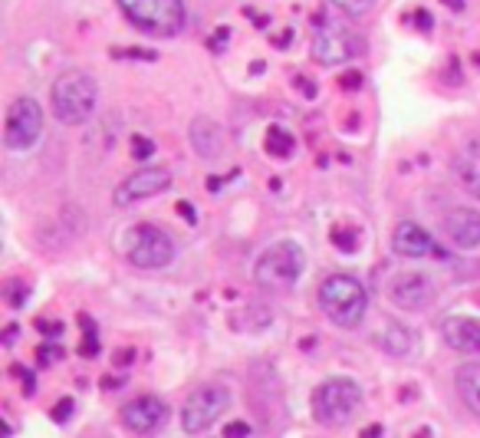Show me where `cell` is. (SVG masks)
<instances>
[{"mask_svg":"<svg viewBox=\"0 0 480 438\" xmlns=\"http://www.w3.org/2000/svg\"><path fill=\"white\" fill-rule=\"evenodd\" d=\"M36 329L46 333V337H60V333H63V323H60V320H36Z\"/></svg>","mask_w":480,"mask_h":438,"instance_id":"484cf974","label":"cell"},{"mask_svg":"<svg viewBox=\"0 0 480 438\" xmlns=\"http://www.w3.org/2000/svg\"><path fill=\"white\" fill-rule=\"evenodd\" d=\"M441 333L451 350L480 353V317H451Z\"/></svg>","mask_w":480,"mask_h":438,"instance_id":"9a60e30c","label":"cell"},{"mask_svg":"<svg viewBox=\"0 0 480 438\" xmlns=\"http://www.w3.org/2000/svg\"><path fill=\"white\" fill-rule=\"evenodd\" d=\"M444 231L454 247L460 251H474L480 247V211L474 208H451L444 218Z\"/></svg>","mask_w":480,"mask_h":438,"instance_id":"5bb4252c","label":"cell"},{"mask_svg":"<svg viewBox=\"0 0 480 438\" xmlns=\"http://www.w3.org/2000/svg\"><path fill=\"white\" fill-rule=\"evenodd\" d=\"M251 435V426L247 422H230L228 428H224V438H247Z\"/></svg>","mask_w":480,"mask_h":438,"instance_id":"4316f807","label":"cell"},{"mask_svg":"<svg viewBox=\"0 0 480 438\" xmlns=\"http://www.w3.org/2000/svg\"><path fill=\"white\" fill-rule=\"evenodd\" d=\"M73 416V399H60V406L53 409V422H66Z\"/></svg>","mask_w":480,"mask_h":438,"instance_id":"83f0119b","label":"cell"},{"mask_svg":"<svg viewBox=\"0 0 480 438\" xmlns=\"http://www.w3.org/2000/svg\"><path fill=\"white\" fill-rule=\"evenodd\" d=\"M228 36H230V30H228V27H220L218 36H214V50H220V46L228 44Z\"/></svg>","mask_w":480,"mask_h":438,"instance_id":"836d02e7","label":"cell"},{"mask_svg":"<svg viewBox=\"0 0 480 438\" xmlns=\"http://www.w3.org/2000/svg\"><path fill=\"white\" fill-rule=\"evenodd\" d=\"M129 261L142 271H162L175 261V241L172 234L155 224H135L129 231Z\"/></svg>","mask_w":480,"mask_h":438,"instance_id":"8992f818","label":"cell"},{"mask_svg":"<svg viewBox=\"0 0 480 438\" xmlns=\"http://www.w3.org/2000/svg\"><path fill=\"white\" fill-rule=\"evenodd\" d=\"M415 23L421 27V30H431V13H428V11H418V13H415Z\"/></svg>","mask_w":480,"mask_h":438,"instance_id":"1f68e13d","label":"cell"},{"mask_svg":"<svg viewBox=\"0 0 480 438\" xmlns=\"http://www.w3.org/2000/svg\"><path fill=\"white\" fill-rule=\"evenodd\" d=\"M392 247L402 254V257H412V261L441 254V247L435 244V238H431V234H428L421 224H415V221H402V224L395 228Z\"/></svg>","mask_w":480,"mask_h":438,"instance_id":"4fadbf2b","label":"cell"},{"mask_svg":"<svg viewBox=\"0 0 480 438\" xmlns=\"http://www.w3.org/2000/svg\"><path fill=\"white\" fill-rule=\"evenodd\" d=\"M44 132V110L33 96H20L11 102L7 110V122H4V145L11 152H27L36 145Z\"/></svg>","mask_w":480,"mask_h":438,"instance_id":"ba28073f","label":"cell"},{"mask_svg":"<svg viewBox=\"0 0 480 438\" xmlns=\"http://www.w3.org/2000/svg\"><path fill=\"white\" fill-rule=\"evenodd\" d=\"M228 406H230V393L224 385L218 383L201 385V389H195V393L188 395L185 409H181V428H185L188 435H201L211 426H218L220 416L228 412Z\"/></svg>","mask_w":480,"mask_h":438,"instance_id":"52a82bcc","label":"cell"},{"mask_svg":"<svg viewBox=\"0 0 480 438\" xmlns=\"http://www.w3.org/2000/svg\"><path fill=\"white\" fill-rule=\"evenodd\" d=\"M359 406H362V389L352 379H342V376L339 379H326L313 393V416L329 428L352 422Z\"/></svg>","mask_w":480,"mask_h":438,"instance_id":"5b68a950","label":"cell"},{"mask_svg":"<svg viewBox=\"0 0 480 438\" xmlns=\"http://www.w3.org/2000/svg\"><path fill=\"white\" fill-rule=\"evenodd\" d=\"M359 83H362V73H356V69H349V73L339 77V86L342 89H359Z\"/></svg>","mask_w":480,"mask_h":438,"instance_id":"f1b7e54d","label":"cell"},{"mask_svg":"<svg viewBox=\"0 0 480 438\" xmlns=\"http://www.w3.org/2000/svg\"><path fill=\"white\" fill-rule=\"evenodd\" d=\"M415 438H431V432H418V435Z\"/></svg>","mask_w":480,"mask_h":438,"instance_id":"e575fe53","label":"cell"},{"mask_svg":"<svg viewBox=\"0 0 480 438\" xmlns=\"http://www.w3.org/2000/svg\"><path fill=\"white\" fill-rule=\"evenodd\" d=\"M382 346L388 353H395V356H404V353L412 350V333H408V329H402V327H392L382 337Z\"/></svg>","mask_w":480,"mask_h":438,"instance_id":"d6986e66","label":"cell"},{"mask_svg":"<svg viewBox=\"0 0 480 438\" xmlns=\"http://www.w3.org/2000/svg\"><path fill=\"white\" fill-rule=\"evenodd\" d=\"M332 244H336L339 251L352 254L356 247H359V238H356V231H352V228H336V231H332Z\"/></svg>","mask_w":480,"mask_h":438,"instance_id":"7402d4cb","label":"cell"},{"mask_svg":"<svg viewBox=\"0 0 480 438\" xmlns=\"http://www.w3.org/2000/svg\"><path fill=\"white\" fill-rule=\"evenodd\" d=\"M4 294H7V304L17 310V307H23V296L30 294V290H27V284H20V280H11V284L4 287Z\"/></svg>","mask_w":480,"mask_h":438,"instance_id":"cb8c5ba5","label":"cell"},{"mask_svg":"<svg viewBox=\"0 0 480 438\" xmlns=\"http://www.w3.org/2000/svg\"><path fill=\"white\" fill-rule=\"evenodd\" d=\"M454 385H458L460 402L474 416H480V362H464L458 369V376H454Z\"/></svg>","mask_w":480,"mask_h":438,"instance_id":"e0dca14e","label":"cell"},{"mask_svg":"<svg viewBox=\"0 0 480 438\" xmlns=\"http://www.w3.org/2000/svg\"><path fill=\"white\" fill-rule=\"evenodd\" d=\"M168 182H172L168 168H162V165H142V168H135V172L119 185V191H116V205H119V208H129V205L142 201V198H152V195H158V191H164Z\"/></svg>","mask_w":480,"mask_h":438,"instance_id":"8fae6325","label":"cell"},{"mask_svg":"<svg viewBox=\"0 0 480 438\" xmlns=\"http://www.w3.org/2000/svg\"><path fill=\"white\" fill-rule=\"evenodd\" d=\"M286 44H293V30H280L273 36V46H286Z\"/></svg>","mask_w":480,"mask_h":438,"instance_id":"4dcf8cb0","label":"cell"},{"mask_svg":"<svg viewBox=\"0 0 480 438\" xmlns=\"http://www.w3.org/2000/svg\"><path fill=\"white\" fill-rule=\"evenodd\" d=\"M79 323H83V329H86V340L79 343V353L86 356V360H92L99 353V340H96V327H92V320L89 317H79Z\"/></svg>","mask_w":480,"mask_h":438,"instance_id":"44dd1931","label":"cell"},{"mask_svg":"<svg viewBox=\"0 0 480 438\" xmlns=\"http://www.w3.org/2000/svg\"><path fill=\"white\" fill-rule=\"evenodd\" d=\"M352 53H356L352 30L339 17L323 13L316 20V33H313V56L323 66H339L346 63V60H352Z\"/></svg>","mask_w":480,"mask_h":438,"instance_id":"9c48e42d","label":"cell"},{"mask_svg":"<svg viewBox=\"0 0 480 438\" xmlns=\"http://www.w3.org/2000/svg\"><path fill=\"white\" fill-rule=\"evenodd\" d=\"M132 155H135L139 162H148L155 155V142L148 135H132Z\"/></svg>","mask_w":480,"mask_h":438,"instance_id":"603a6c76","label":"cell"},{"mask_svg":"<svg viewBox=\"0 0 480 438\" xmlns=\"http://www.w3.org/2000/svg\"><path fill=\"white\" fill-rule=\"evenodd\" d=\"M178 215H181L188 224H195V221H197V211H195V205H191V201H178Z\"/></svg>","mask_w":480,"mask_h":438,"instance_id":"f546056e","label":"cell"},{"mask_svg":"<svg viewBox=\"0 0 480 438\" xmlns=\"http://www.w3.org/2000/svg\"><path fill=\"white\" fill-rule=\"evenodd\" d=\"M388 300L402 310H425L435 300V287L425 274H398L388 284Z\"/></svg>","mask_w":480,"mask_h":438,"instance_id":"7c38bea8","label":"cell"},{"mask_svg":"<svg viewBox=\"0 0 480 438\" xmlns=\"http://www.w3.org/2000/svg\"><path fill=\"white\" fill-rule=\"evenodd\" d=\"M122 426L135 432V435H152L158 428L168 422V402L158 399V395H139V399H132L125 402L119 412Z\"/></svg>","mask_w":480,"mask_h":438,"instance_id":"30bf717a","label":"cell"},{"mask_svg":"<svg viewBox=\"0 0 480 438\" xmlns=\"http://www.w3.org/2000/svg\"><path fill=\"white\" fill-rule=\"evenodd\" d=\"M125 20L148 36H178L185 30V4L181 0H119Z\"/></svg>","mask_w":480,"mask_h":438,"instance_id":"277c9868","label":"cell"},{"mask_svg":"<svg viewBox=\"0 0 480 438\" xmlns=\"http://www.w3.org/2000/svg\"><path fill=\"white\" fill-rule=\"evenodd\" d=\"M191 145H195V152L201 158H218L224 152V132H220V126L214 119L197 116L191 122Z\"/></svg>","mask_w":480,"mask_h":438,"instance_id":"2e32d148","label":"cell"},{"mask_svg":"<svg viewBox=\"0 0 480 438\" xmlns=\"http://www.w3.org/2000/svg\"><path fill=\"white\" fill-rule=\"evenodd\" d=\"M36 360H40V366H50V362L60 360V346H50V343H44L40 350H36Z\"/></svg>","mask_w":480,"mask_h":438,"instance_id":"d4e9b609","label":"cell"},{"mask_svg":"<svg viewBox=\"0 0 480 438\" xmlns=\"http://www.w3.org/2000/svg\"><path fill=\"white\" fill-rule=\"evenodd\" d=\"M50 102H53V116L63 126H83L92 119L99 102L96 79L89 77L86 69H66L53 79L50 89Z\"/></svg>","mask_w":480,"mask_h":438,"instance_id":"6da1fadb","label":"cell"},{"mask_svg":"<svg viewBox=\"0 0 480 438\" xmlns=\"http://www.w3.org/2000/svg\"><path fill=\"white\" fill-rule=\"evenodd\" d=\"M306 267L303 247L296 241H276L257 257L253 264V280L263 290H290L300 280Z\"/></svg>","mask_w":480,"mask_h":438,"instance_id":"3957f363","label":"cell"},{"mask_svg":"<svg viewBox=\"0 0 480 438\" xmlns=\"http://www.w3.org/2000/svg\"><path fill=\"white\" fill-rule=\"evenodd\" d=\"M319 307H323V313H326L336 327L352 329L365 320L369 296H365V287L352 274H332L319 287Z\"/></svg>","mask_w":480,"mask_h":438,"instance_id":"7a4b0ae2","label":"cell"},{"mask_svg":"<svg viewBox=\"0 0 480 438\" xmlns=\"http://www.w3.org/2000/svg\"><path fill=\"white\" fill-rule=\"evenodd\" d=\"M332 7L342 11L346 17H352V20H362V17H369L372 13L375 0H332Z\"/></svg>","mask_w":480,"mask_h":438,"instance_id":"ffe728a7","label":"cell"},{"mask_svg":"<svg viewBox=\"0 0 480 438\" xmlns=\"http://www.w3.org/2000/svg\"><path fill=\"white\" fill-rule=\"evenodd\" d=\"M135 360V350H119L116 353V366H125V362Z\"/></svg>","mask_w":480,"mask_h":438,"instance_id":"d6a6232c","label":"cell"},{"mask_svg":"<svg viewBox=\"0 0 480 438\" xmlns=\"http://www.w3.org/2000/svg\"><path fill=\"white\" fill-rule=\"evenodd\" d=\"M263 149H267L273 158H290L296 149L293 132H286L284 126H270V129H267V139H263Z\"/></svg>","mask_w":480,"mask_h":438,"instance_id":"ac0fdd59","label":"cell"}]
</instances>
